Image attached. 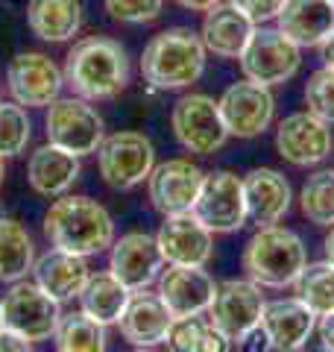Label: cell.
<instances>
[{
  "label": "cell",
  "mask_w": 334,
  "mask_h": 352,
  "mask_svg": "<svg viewBox=\"0 0 334 352\" xmlns=\"http://www.w3.org/2000/svg\"><path fill=\"white\" fill-rule=\"evenodd\" d=\"M65 85L82 100H111L129 85V56L109 36L80 38L65 56Z\"/></svg>",
  "instance_id": "cell-1"
},
{
  "label": "cell",
  "mask_w": 334,
  "mask_h": 352,
  "mask_svg": "<svg viewBox=\"0 0 334 352\" xmlns=\"http://www.w3.org/2000/svg\"><path fill=\"white\" fill-rule=\"evenodd\" d=\"M205 56V44L191 27L162 30L141 53V76L159 91H179L203 76Z\"/></svg>",
  "instance_id": "cell-2"
},
{
  "label": "cell",
  "mask_w": 334,
  "mask_h": 352,
  "mask_svg": "<svg viewBox=\"0 0 334 352\" xmlns=\"http://www.w3.org/2000/svg\"><path fill=\"white\" fill-rule=\"evenodd\" d=\"M44 235L74 256H97L115 244V220L91 197L62 194L44 214Z\"/></svg>",
  "instance_id": "cell-3"
},
{
  "label": "cell",
  "mask_w": 334,
  "mask_h": 352,
  "mask_svg": "<svg viewBox=\"0 0 334 352\" xmlns=\"http://www.w3.org/2000/svg\"><path fill=\"white\" fill-rule=\"evenodd\" d=\"M308 264V250L293 229L258 226L243 247V270L261 288H287Z\"/></svg>",
  "instance_id": "cell-4"
},
{
  "label": "cell",
  "mask_w": 334,
  "mask_h": 352,
  "mask_svg": "<svg viewBox=\"0 0 334 352\" xmlns=\"http://www.w3.org/2000/svg\"><path fill=\"white\" fill-rule=\"evenodd\" d=\"M47 144L82 159L97 153L106 138V126L97 109L82 97H59L47 106Z\"/></svg>",
  "instance_id": "cell-5"
},
{
  "label": "cell",
  "mask_w": 334,
  "mask_h": 352,
  "mask_svg": "<svg viewBox=\"0 0 334 352\" xmlns=\"http://www.w3.org/2000/svg\"><path fill=\"white\" fill-rule=\"evenodd\" d=\"M238 62L247 80L273 88V85H285L287 80L296 76L299 65H302V47H296L278 27L261 24L252 30Z\"/></svg>",
  "instance_id": "cell-6"
},
{
  "label": "cell",
  "mask_w": 334,
  "mask_h": 352,
  "mask_svg": "<svg viewBox=\"0 0 334 352\" xmlns=\"http://www.w3.org/2000/svg\"><path fill=\"white\" fill-rule=\"evenodd\" d=\"M0 311H3V329L18 338L30 340V344H41L56 335L62 320L59 300L38 288L36 282H12L9 294L0 300Z\"/></svg>",
  "instance_id": "cell-7"
},
{
  "label": "cell",
  "mask_w": 334,
  "mask_h": 352,
  "mask_svg": "<svg viewBox=\"0 0 334 352\" xmlns=\"http://www.w3.org/2000/svg\"><path fill=\"white\" fill-rule=\"evenodd\" d=\"M97 168L109 188L129 191L141 185L155 168V147L141 132H111L97 147Z\"/></svg>",
  "instance_id": "cell-8"
},
{
  "label": "cell",
  "mask_w": 334,
  "mask_h": 352,
  "mask_svg": "<svg viewBox=\"0 0 334 352\" xmlns=\"http://www.w3.org/2000/svg\"><path fill=\"white\" fill-rule=\"evenodd\" d=\"M170 126L176 141L197 156H214V153L232 138L220 118L217 100L208 94H185L173 103Z\"/></svg>",
  "instance_id": "cell-9"
},
{
  "label": "cell",
  "mask_w": 334,
  "mask_h": 352,
  "mask_svg": "<svg viewBox=\"0 0 334 352\" xmlns=\"http://www.w3.org/2000/svg\"><path fill=\"white\" fill-rule=\"evenodd\" d=\"M191 214L211 229L214 235H229L247 223V197H243V176L232 170L205 173L203 188L191 208Z\"/></svg>",
  "instance_id": "cell-10"
},
{
  "label": "cell",
  "mask_w": 334,
  "mask_h": 352,
  "mask_svg": "<svg viewBox=\"0 0 334 352\" xmlns=\"http://www.w3.org/2000/svg\"><path fill=\"white\" fill-rule=\"evenodd\" d=\"M220 118L226 124L229 135L235 138H258L270 129L276 118V97L267 85L252 82L243 76L241 82H232L220 94Z\"/></svg>",
  "instance_id": "cell-11"
},
{
  "label": "cell",
  "mask_w": 334,
  "mask_h": 352,
  "mask_svg": "<svg viewBox=\"0 0 334 352\" xmlns=\"http://www.w3.org/2000/svg\"><path fill=\"white\" fill-rule=\"evenodd\" d=\"M62 85H65V74L44 53L27 50L9 62L6 88L12 94V100L24 109H44L53 100H59Z\"/></svg>",
  "instance_id": "cell-12"
},
{
  "label": "cell",
  "mask_w": 334,
  "mask_h": 352,
  "mask_svg": "<svg viewBox=\"0 0 334 352\" xmlns=\"http://www.w3.org/2000/svg\"><path fill=\"white\" fill-rule=\"evenodd\" d=\"M329 126L331 124L311 115L308 109L287 115L276 126V153L293 168H317L334 150V138Z\"/></svg>",
  "instance_id": "cell-13"
},
{
  "label": "cell",
  "mask_w": 334,
  "mask_h": 352,
  "mask_svg": "<svg viewBox=\"0 0 334 352\" xmlns=\"http://www.w3.org/2000/svg\"><path fill=\"white\" fill-rule=\"evenodd\" d=\"M203 179L205 173L191 159H167L155 164L153 173L147 176V194L153 208L162 217L191 212L199 188H203Z\"/></svg>",
  "instance_id": "cell-14"
},
{
  "label": "cell",
  "mask_w": 334,
  "mask_h": 352,
  "mask_svg": "<svg viewBox=\"0 0 334 352\" xmlns=\"http://www.w3.org/2000/svg\"><path fill=\"white\" fill-rule=\"evenodd\" d=\"M264 305L267 302H264L261 285H255L252 279H229L217 285L214 300H211L205 314L211 326H217L223 335L238 340L247 329L261 323Z\"/></svg>",
  "instance_id": "cell-15"
},
{
  "label": "cell",
  "mask_w": 334,
  "mask_h": 352,
  "mask_svg": "<svg viewBox=\"0 0 334 352\" xmlns=\"http://www.w3.org/2000/svg\"><path fill=\"white\" fill-rule=\"evenodd\" d=\"M155 282H159L155 291L173 317L205 314L217 291L211 273L194 264H167V270H162Z\"/></svg>",
  "instance_id": "cell-16"
},
{
  "label": "cell",
  "mask_w": 334,
  "mask_h": 352,
  "mask_svg": "<svg viewBox=\"0 0 334 352\" xmlns=\"http://www.w3.org/2000/svg\"><path fill=\"white\" fill-rule=\"evenodd\" d=\"M109 270L120 285L129 291H144L159 279L164 270V258L159 252L155 238L147 232H126L111 244L109 256Z\"/></svg>",
  "instance_id": "cell-17"
},
{
  "label": "cell",
  "mask_w": 334,
  "mask_h": 352,
  "mask_svg": "<svg viewBox=\"0 0 334 352\" xmlns=\"http://www.w3.org/2000/svg\"><path fill=\"white\" fill-rule=\"evenodd\" d=\"M155 244L164 264H194V267H205L214 256V232L205 229L199 220L185 214H170L155 235Z\"/></svg>",
  "instance_id": "cell-18"
},
{
  "label": "cell",
  "mask_w": 334,
  "mask_h": 352,
  "mask_svg": "<svg viewBox=\"0 0 334 352\" xmlns=\"http://www.w3.org/2000/svg\"><path fill=\"white\" fill-rule=\"evenodd\" d=\"M243 197H247V220L255 226L278 223L293 203L291 182L276 168H252L243 176Z\"/></svg>",
  "instance_id": "cell-19"
},
{
  "label": "cell",
  "mask_w": 334,
  "mask_h": 352,
  "mask_svg": "<svg viewBox=\"0 0 334 352\" xmlns=\"http://www.w3.org/2000/svg\"><path fill=\"white\" fill-rule=\"evenodd\" d=\"M261 329L270 338L276 352H299L305 349L308 338L317 329V314L296 296L291 300H273L261 311Z\"/></svg>",
  "instance_id": "cell-20"
},
{
  "label": "cell",
  "mask_w": 334,
  "mask_h": 352,
  "mask_svg": "<svg viewBox=\"0 0 334 352\" xmlns=\"http://www.w3.org/2000/svg\"><path fill=\"white\" fill-rule=\"evenodd\" d=\"M173 323V314L167 311V305L162 302L159 291H132L126 311L118 320L120 335L132 346H159L164 344V335Z\"/></svg>",
  "instance_id": "cell-21"
},
{
  "label": "cell",
  "mask_w": 334,
  "mask_h": 352,
  "mask_svg": "<svg viewBox=\"0 0 334 352\" xmlns=\"http://www.w3.org/2000/svg\"><path fill=\"white\" fill-rule=\"evenodd\" d=\"M276 27L296 47H320L334 32V3L331 0H285L276 15Z\"/></svg>",
  "instance_id": "cell-22"
},
{
  "label": "cell",
  "mask_w": 334,
  "mask_h": 352,
  "mask_svg": "<svg viewBox=\"0 0 334 352\" xmlns=\"http://www.w3.org/2000/svg\"><path fill=\"white\" fill-rule=\"evenodd\" d=\"M252 30H255L252 21L226 0V3H220L211 9V12H205L203 27H199V38H203L205 50L214 53V56L238 59L243 47H247Z\"/></svg>",
  "instance_id": "cell-23"
},
{
  "label": "cell",
  "mask_w": 334,
  "mask_h": 352,
  "mask_svg": "<svg viewBox=\"0 0 334 352\" xmlns=\"http://www.w3.org/2000/svg\"><path fill=\"white\" fill-rule=\"evenodd\" d=\"M32 273H36L38 288H44L53 300H59V302L80 296L88 276H91L85 256H74V252L59 250V247L44 252V256L32 264Z\"/></svg>",
  "instance_id": "cell-24"
},
{
  "label": "cell",
  "mask_w": 334,
  "mask_h": 352,
  "mask_svg": "<svg viewBox=\"0 0 334 352\" xmlns=\"http://www.w3.org/2000/svg\"><path fill=\"white\" fill-rule=\"evenodd\" d=\"M27 179L41 197H62L80 179V159L53 144H44L27 162Z\"/></svg>",
  "instance_id": "cell-25"
},
{
  "label": "cell",
  "mask_w": 334,
  "mask_h": 352,
  "mask_svg": "<svg viewBox=\"0 0 334 352\" xmlns=\"http://www.w3.org/2000/svg\"><path fill=\"white\" fill-rule=\"evenodd\" d=\"M27 24L32 36H38L41 41H71L82 27V3L80 0H30Z\"/></svg>",
  "instance_id": "cell-26"
},
{
  "label": "cell",
  "mask_w": 334,
  "mask_h": 352,
  "mask_svg": "<svg viewBox=\"0 0 334 352\" xmlns=\"http://www.w3.org/2000/svg\"><path fill=\"white\" fill-rule=\"evenodd\" d=\"M129 296L132 291L111 276V270H100V273H91L85 282V288L80 294V311L97 320L100 326H111L124 317Z\"/></svg>",
  "instance_id": "cell-27"
},
{
  "label": "cell",
  "mask_w": 334,
  "mask_h": 352,
  "mask_svg": "<svg viewBox=\"0 0 334 352\" xmlns=\"http://www.w3.org/2000/svg\"><path fill=\"white\" fill-rule=\"evenodd\" d=\"M36 264V247L24 223L0 217V282H21Z\"/></svg>",
  "instance_id": "cell-28"
},
{
  "label": "cell",
  "mask_w": 334,
  "mask_h": 352,
  "mask_svg": "<svg viewBox=\"0 0 334 352\" xmlns=\"http://www.w3.org/2000/svg\"><path fill=\"white\" fill-rule=\"evenodd\" d=\"M299 212L314 226H334V168H320L302 182Z\"/></svg>",
  "instance_id": "cell-29"
},
{
  "label": "cell",
  "mask_w": 334,
  "mask_h": 352,
  "mask_svg": "<svg viewBox=\"0 0 334 352\" xmlns=\"http://www.w3.org/2000/svg\"><path fill=\"white\" fill-rule=\"evenodd\" d=\"M296 300L305 302L317 317L334 311V264L326 258L305 264V270L293 282Z\"/></svg>",
  "instance_id": "cell-30"
},
{
  "label": "cell",
  "mask_w": 334,
  "mask_h": 352,
  "mask_svg": "<svg viewBox=\"0 0 334 352\" xmlns=\"http://www.w3.org/2000/svg\"><path fill=\"white\" fill-rule=\"evenodd\" d=\"M56 352H106V326L88 314H65L56 329Z\"/></svg>",
  "instance_id": "cell-31"
},
{
  "label": "cell",
  "mask_w": 334,
  "mask_h": 352,
  "mask_svg": "<svg viewBox=\"0 0 334 352\" xmlns=\"http://www.w3.org/2000/svg\"><path fill=\"white\" fill-rule=\"evenodd\" d=\"M32 135V124L27 109L18 103H0V156H18L24 153Z\"/></svg>",
  "instance_id": "cell-32"
},
{
  "label": "cell",
  "mask_w": 334,
  "mask_h": 352,
  "mask_svg": "<svg viewBox=\"0 0 334 352\" xmlns=\"http://www.w3.org/2000/svg\"><path fill=\"white\" fill-rule=\"evenodd\" d=\"M305 106L326 124H334V68H317L305 82Z\"/></svg>",
  "instance_id": "cell-33"
},
{
  "label": "cell",
  "mask_w": 334,
  "mask_h": 352,
  "mask_svg": "<svg viewBox=\"0 0 334 352\" xmlns=\"http://www.w3.org/2000/svg\"><path fill=\"white\" fill-rule=\"evenodd\" d=\"M162 9L164 0H106V12L118 24H150Z\"/></svg>",
  "instance_id": "cell-34"
},
{
  "label": "cell",
  "mask_w": 334,
  "mask_h": 352,
  "mask_svg": "<svg viewBox=\"0 0 334 352\" xmlns=\"http://www.w3.org/2000/svg\"><path fill=\"white\" fill-rule=\"evenodd\" d=\"M203 329H205V323L199 320V314H194V317H173V323H170V329H167V335H164L167 352H197Z\"/></svg>",
  "instance_id": "cell-35"
},
{
  "label": "cell",
  "mask_w": 334,
  "mask_h": 352,
  "mask_svg": "<svg viewBox=\"0 0 334 352\" xmlns=\"http://www.w3.org/2000/svg\"><path fill=\"white\" fill-rule=\"evenodd\" d=\"M229 3L238 6L255 27H261L267 21H276V15L282 12V6H285V0H229Z\"/></svg>",
  "instance_id": "cell-36"
},
{
  "label": "cell",
  "mask_w": 334,
  "mask_h": 352,
  "mask_svg": "<svg viewBox=\"0 0 334 352\" xmlns=\"http://www.w3.org/2000/svg\"><path fill=\"white\" fill-rule=\"evenodd\" d=\"M232 340L229 335H223L217 326H211L205 323L203 329V335H199V344H197V352H232Z\"/></svg>",
  "instance_id": "cell-37"
},
{
  "label": "cell",
  "mask_w": 334,
  "mask_h": 352,
  "mask_svg": "<svg viewBox=\"0 0 334 352\" xmlns=\"http://www.w3.org/2000/svg\"><path fill=\"white\" fill-rule=\"evenodd\" d=\"M238 352H270L273 346H270V338H267V332L261 329V323L258 326H252V329H247L238 340Z\"/></svg>",
  "instance_id": "cell-38"
},
{
  "label": "cell",
  "mask_w": 334,
  "mask_h": 352,
  "mask_svg": "<svg viewBox=\"0 0 334 352\" xmlns=\"http://www.w3.org/2000/svg\"><path fill=\"white\" fill-rule=\"evenodd\" d=\"M317 335H320V344L326 352H334V311L322 314L320 323H317Z\"/></svg>",
  "instance_id": "cell-39"
},
{
  "label": "cell",
  "mask_w": 334,
  "mask_h": 352,
  "mask_svg": "<svg viewBox=\"0 0 334 352\" xmlns=\"http://www.w3.org/2000/svg\"><path fill=\"white\" fill-rule=\"evenodd\" d=\"M0 352H32V344L3 329V332H0Z\"/></svg>",
  "instance_id": "cell-40"
},
{
  "label": "cell",
  "mask_w": 334,
  "mask_h": 352,
  "mask_svg": "<svg viewBox=\"0 0 334 352\" xmlns=\"http://www.w3.org/2000/svg\"><path fill=\"white\" fill-rule=\"evenodd\" d=\"M182 9H188V12H211L214 6H220V3H226V0H176Z\"/></svg>",
  "instance_id": "cell-41"
},
{
  "label": "cell",
  "mask_w": 334,
  "mask_h": 352,
  "mask_svg": "<svg viewBox=\"0 0 334 352\" xmlns=\"http://www.w3.org/2000/svg\"><path fill=\"white\" fill-rule=\"evenodd\" d=\"M320 59H322L326 68H334V32L320 44Z\"/></svg>",
  "instance_id": "cell-42"
},
{
  "label": "cell",
  "mask_w": 334,
  "mask_h": 352,
  "mask_svg": "<svg viewBox=\"0 0 334 352\" xmlns=\"http://www.w3.org/2000/svg\"><path fill=\"white\" fill-rule=\"evenodd\" d=\"M322 252H326V261L334 264V226H331V232L326 235V241H322Z\"/></svg>",
  "instance_id": "cell-43"
},
{
  "label": "cell",
  "mask_w": 334,
  "mask_h": 352,
  "mask_svg": "<svg viewBox=\"0 0 334 352\" xmlns=\"http://www.w3.org/2000/svg\"><path fill=\"white\" fill-rule=\"evenodd\" d=\"M3 179H6V159L0 156V185H3Z\"/></svg>",
  "instance_id": "cell-44"
},
{
  "label": "cell",
  "mask_w": 334,
  "mask_h": 352,
  "mask_svg": "<svg viewBox=\"0 0 334 352\" xmlns=\"http://www.w3.org/2000/svg\"><path fill=\"white\" fill-rule=\"evenodd\" d=\"M132 352H159V349H155V346H135Z\"/></svg>",
  "instance_id": "cell-45"
},
{
  "label": "cell",
  "mask_w": 334,
  "mask_h": 352,
  "mask_svg": "<svg viewBox=\"0 0 334 352\" xmlns=\"http://www.w3.org/2000/svg\"><path fill=\"white\" fill-rule=\"evenodd\" d=\"M0 332H3V311H0Z\"/></svg>",
  "instance_id": "cell-46"
},
{
  "label": "cell",
  "mask_w": 334,
  "mask_h": 352,
  "mask_svg": "<svg viewBox=\"0 0 334 352\" xmlns=\"http://www.w3.org/2000/svg\"><path fill=\"white\" fill-rule=\"evenodd\" d=\"M0 217H6V214H3V208H0Z\"/></svg>",
  "instance_id": "cell-47"
},
{
  "label": "cell",
  "mask_w": 334,
  "mask_h": 352,
  "mask_svg": "<svg viewBox=\"0 0 334 352\" xmlns=\"http://www.w3.org/2000/svg\"><path fill=\"white\" fill-rule=\"evenodd\" d=\"M331 3H334V0H331Z\"/></svg>",
  "instance_id": "cell-48"
}]
</instances>
